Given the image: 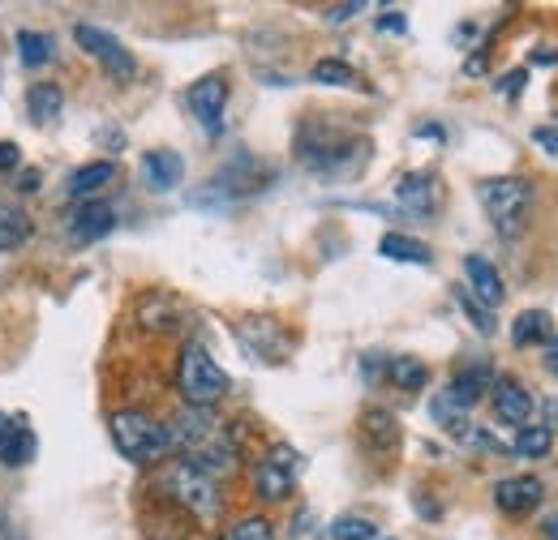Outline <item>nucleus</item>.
<instances>
[{
	"label": "nucleus",
	"instance_id": "obj_4",
	"mask_svg": "<svg viewBox=\"0 0 558 540\" xmlns=\"http://www.w3.org/2000/svg\"><path fill=\"white\" fill-rule=\"evenodd\" d=\"M177 391H181L185 407H215L232 391V382L203 343H185L177 356Z\"/></svg>",
	"mask_w": 558,
	"mask_h": 540
},
{
	"label": "nucleus",
	"instance_id": "obj_26",
	"mask_svg": "<svg viewBox=\"0 0 558 540\" xmlns=\"http://www.w3.org/2000/svg\"><path fill=\"white\" fill-rule=\"evenodd\" d=\"M219 540H276V528H271V519H263V515H250V519H241V524H232L228 532Z\"/></svg>",
	"mask_w": 558,
	"mask_h": 540
},
{
	"label": "nucleus",
	"instance_id": "obj_15",
	"mask_svg": "<svg viewBox=\"0 0 558 540\" xmlns=\"http://www.w3.org/2000/svg\"><path fill=\"white\" fill-rule=\"evenodd\" d=\"M181 176H185V159L177 150H146L142 155V181H146V189L168 194V189L181 185Z\"/></svg>",
	"mask_w": 558,
	"mask_h": 540
},
{
	"label": "nucleus",
	"instance_id": "obj_14",
	"mask_svg": "<svg viewBox=\"0 0 558 540\" xmlns=\"http://www.w3.org/2000/svg\"><path fill=\"white\" fill-rule=\"evenodd\" d=\"M361 438L374 455H396L400 451V420L387 407H365L361 412Z\"/></svg>",
	"mask_w": 558,
	"mask_h": 540
},
{
	"label": "nucleus",
	"instance_id": "obj_17",
	"mask_svg": "<svg viewBox=\"0 0 558 540\" xmlns=\"http://www.w3.org/2000/svg\"><path fill=\"white\" fill-rule=\"evenodd\" d=\"M550 339H555V318L546 309H524L511 322V343L515 347H546Z\"/></svg>",
	"mask_w": 558,
	"mask_h": 540
},
{
	"label": "nucleus",
	"instance_id": "obj_18",
	"mask_svg": "<svg viewBox=\"0 0 558 540\" xmlns=\"http://www.w3.org/2000/svg\"><path fill=\"white\" fill-rule=\"evenodd\" d=\"M61 108H65V90L57 82H35L26 90V112H31L35 125H52L61 116Z\"/></svg>",
	"mask_w": 558,
	"mask_h": 540
},
{
	"label": "nucleus",
	"instance_id": "obj_12",
	"mask_svg": "<svg viewBox=\"0 0 558 540\" xmlns=\"http://www.w3.org/2000/svg\"><path fill=\"white\" fill-rule=\"evenodd\" d=\"M31 459H35V433H31V425L17 420V416H9V412H0V464L4 468H22Z\"/></svg>",
	"mask_w": 558,
	"mask_h": 540
},
{
	"label": "nucleus",
	"instance_id": "obj_8",
	"mask_svg": "<svg viewBox=\"0 0 558 540\" xmlns=\"http://www.w3.org/2000/svg\"><path fill=\"white\" fill-rule=\"evenodd\" d=\"M223 108H228V77L223 73H207L190 86V112L198 116L207 137L223 134Z\"/></svg>",
	"mask_w": 558,
	"mask_h": 540
},
{
	"label": "nucleus",
	"instance_id": "obj_9",
	"mask_svg": "<svg viewBox=\"0 0 558 540\" xmlns=\"http://www.w3.org/2000/svg\"><path fill=\"white\" fill-rule=\"evenodd\" d=\"M489 407H494V420L498 425H511V429H524L537 412V400L529 395V386L520 378H494L489 386Z\"/></svg>",
	"mask_w": 558,
	"mask_h": 540
},
{
	"label": "nucleus",
	"instance_id": "obj_22",
	"mask_svg": "<svg viewBox=\"0 0 558 540\" xmlns=\"http://www.w3.org/2000/svg\"><path fill=\"white\" fill-rule=\"evenodd\" d=\"M17 52H22V65L39 69L57 57V39L52 35H39V30H22L17 35Z\"/></svg>",
	"mask_w": 558,
	"mask_h": 540
},
{
	"label": "nucleus",
	"instance_id": "obj_16",
	"mask_svg": "<svg viewBox=\"0 0 558 540\" xmlns=\"http://www.w3.org/2000/svg\"><path fill=\"white\" fill-rule=\"evenodd\" d=\"M70 228H73L70 232L73 245H95V241H104V236L117 228V210L108 202H86V206H77Z\"/></svg>",
	"mask_w": 558,
	"mask_h": 540
},
{
	"label": "nucleus",
	"instance_id": "obj_21",
	"mask_svg": "<svg viewBox=\"0 0 558 540\" xmlns=\"http://www.w3.org/2000/svg\"><path fill=\"white\" fill-rule=\"evenodd\" d=\"M550 446H555V433H550L546 425H524V429L515 433V442H511V451H515L520 459H546Z\"/></svg>",
	"mask_w": 558,
	"mask_h": 540
},
{
	"label": "nucleus",
	"instance_id": "obj_34",
	"mask_svg": "<svg viewBox=\"0 0 558 540\" xmlns=\"http://www.w3.org/2000/svg\"><path fill=\"white\" fill-rule=\"evenodd\" d=\"M546 369H550V373L558 378V335L546 343Z\"/></svg>",
	"mask_w": 558,
	"mask_h": 540
},
{
	"label": "nucleus",
	"instance_id": "obj_1",
	"mask_svg": "<svg viewBox=\"0 0 558 540\" xmlns=\"http://www.w3.org/2000/svg\"><path fill=\"white\" fill-rule=\"evenodd\" d=\"M296 159H301V168H310L323 181H352L365 168V159H369V137L349 134L340 125L301 121V130H296Z\"/></svg>",
	"mask_w": 558,
	"mask_h": 540
},
{
	"label": "nucleus",
	"instance_id": "obj_33",
	"mask_svg": "<svg viewBox=\"0 0 558 540\" xmlns=\"http://www.w3.org/2000/svg\"><path fill=\"white\" fill-rule=\"evenodd\" d=\"M22 163V150L13 146V142H0V172H9V168H17Z\"/></svg>",
	"mask_w": 558,
	"mask_h": 540
},
{
	"label": "nucleus",
	"instance_id": "obj_27",
	"mask_svg": "<svg viewBox=\"0 0 558 540\" xmlns=\"http://www.w3.org/2000/svg\"><path fill=\"white\" fill-rule=\"evenodd\" d=\"M314 82H318V86H352L356 73H352V65H344V61H318V65H314Z\"/></svg>",
	"mask_w": 558,
	"mask_h": 540
},
{
	"label": "nucleus",
	"instance_id": "obj_11",
	"mask_svg": "<svg viewBox=\"0 0 558 540\" xmlns=\"http://www.w3.org/2000/svg\"><path fill=\"white\" fill-rule=\"evenodd\" d=\"M396 202L404 206L413 219H429L438 210V176L434 172H409V176H400Z\"/></svg>",
	"mask_w": 558,
	"mask_h": 540
},
{
	"label": "nucleus",
	"instance_id": "obj_13",
	"mask_svg": "<svg viewBox=\"0 0 558 540\" xmlns=\"http://www.w3.org/2000/svg\"><path fill=\"white\" fill-rule=\"evenodd\" d=\"M464 274H469V296L477 300V305H486V309H498L502 300H507V287H502V274L494 270V262L489 258H482V254H469L464 258Z\"/></svg>",
	"mask_w": 558,
	"mask_h": 540
},
{
	"label": "nucleus",
	"instance_id": "obj_10",
	"mask_svg": "<svg viewBox=\"0 0 558 540\" xmlns=\"http://www.w3.org/2000/svg\"><path fill=\"white\" fill-rule=\"evenodd\" d=\"M542 502H546V484L537 476H507V480L494 484V506L502 515H511V519L533 515Z\"/></svg>",
	"mask_w": 558,
	"mask_h": 540
},
{
	"label": "nucleus",
	"instance_id": "obj_19",
	"mask_svg": "<svg viewBox=\"0 0 558 540\" xmlns=\"http://www.w3.org/2000/svg\"><path fill=\"white\" fill-rule=\"evenodd\" d=\"M378 254L391 258V262H409V267H429V262H434L429 245L417 241V236H404V232H387V236L378 241Z\"/></svg>",
	"mask_w": 558,
	"mask_h": 540
},
{
	"label": "nucleus",
	"instance_id": "obj_5",
	"mask_svg": "<svg viewBox=\"0 0 558 540\" xmlns=\"http://www.w3.org/2000/svg\"><path fill=\"white\" fill-rule=\"evenodd\" d=\"M477 198L486 206L489 223L502 236H520L524 232L529 210H533V185L524 176H489V181L477 185Z\"/></svg>",
	"mask_w": 558,
	"mask_h": 540
},
{
	"label": "nucleus",
	"instance_id": "obj_23",
	"mask_svg": "<svg viewBox=\"0 0 558 540\" xmlns=\"http://www.w3.org/2000/svg\"><path fill=\"white\" fill-rule=\"evenodd\" d=\"M387 378L400 386V391H421L425 382H429V369L413 360V356H396L391 365H387Z\"/></svg>",
	"mask_w": 558,
	"mask_h": 540
},
{
	"label": "nucleus",
	"instance_id": "obj_30",
	"mask_svg": "<svg viewBox=\"0 0 558 540\" xmlns=\"http://www.w3.org/2000/svg\"><path fill=\"white\" fill-rule=\"evenodd\" d=\"M374 26H378L383 35H409V17H404V13H383Z\"/></svg>",
	"mask_w": 558,
	"mask_h": 540
},
{
	"label": "nucleus",
	"instance_id": "obj_3",
	"mask_svg": "<svg viewBox=\"0 0 558 540\" xmlns=\"http://www.w3.org/2000/svg\"><path fill=\"white\" fill-rule=\"evenodd\" d=\"M112 442L130 464H159L172 455V429L168 420L142 412V407H121L112 412Z\"/></svg>",
	"mask_w": 558,
	"mask_h": 540
},
{
	"label": "nucleus",
	"instance_id": "obj_36",
	"mask_svg": "<svg viewBox=\"0 0 558 540\" xmlns=\"http://www.w3.org/2000/svg\"><path fill=\"white\" fill-rule=\"evenodd\" d=\"M542 537L558 540V515H546V519H542Z\"/></svg>",
	"mask_w": 558,
	"mask_h": 540
},
{
	"label": "nucleus",
	"instance_id": "obj_31",
	"mask_svg": "<svg viewBox=\"0 0 558 540\" xmlns=\"http://www.w3.org/2000/svg\"><path fill=\"white\" fill-rule=\"evenodd\" d=\"M361 9H365V4H336V9H327L323 17H327L331 26H344V22H349V17H356Z\"/></svg>",
	"mask_w": 558,
	"mask_h": 540
},
{
	"label": "nucleus",
	"instance_id": "obj_7",
	"mask_svg": "<svg viewBox=\"0 0 558 540\" xmlns=\"http://www.w3.org/2000/svg\"><path fill=\"white\" fill-rule=\"evenodd\" d=\"M296 480H301V455H296L292 446H283V442H276V446L254 464V489H258L263 502H283V498H292Z\"/></svg>",
	"mask_w": 558,
	"mask_h": 540
},
{
	"label": "nucleus",
	"instance_id": "obj_28",
	"mask_svg": "<svg viewBox=\"0 0 558 540\" xmlns=\"http://www.w3.org/2000/svg\"><path fill=\"white\" fill-rule=\"evenodd\" d=\"M456 296H460V309L469 314V322H473V327H477L482 335H494V314H489L486 305H477V300H473L469 292H456Z\"/></svg>",
	"mask_w": 558,
	"mask_h": 540
},
{
	"label": "nucleus",
	"instance_id": "obj_32",
	"mask_svg": "<svg viewBox=\"0 0 558 540\" xmlns=\"http://www.w3.org/2000/svg\"><path fill=\"white\" fill-rule=\"evenodd\" d=\"M533 142L546 150V155H555L558 159V130H550V125H542V130H533Z\"/></svg>",
	"mask_w": 558,
	"mask_h": 540
},
{
	"label": "nucleus",
	"instance_id": "obj_6",
	"mask_svg": "<svg viewBox=\"0 0 558 540\" xmlns=\"http://www.w3.org/2000/svg\"><path fill=\"white\" fill-rule=\"evenodd\" d=\"M73 39H77V48L86 52V57H95L99 69L108 73V77H117V82H130L134 73H138V61H134V52L117 39V35H108L104 26H90V22H77L73 26Z\"/></svg>",
	"mask_w": 558,
	"mask_h": 540
},
{
	"label": "nucleus",
	"instance_id": "obj_29",
	"mask_svg": "<svg viewBox=\"0 0 558 540\" xmlns=\"http://www.w3.org/2000/svg\"><path fill=\"white\" fill-rule=\"evenodd\" d=\"M524 82H529V69H515V73H502V77H498V95H507V99H515Z\"/></svg>",
	"mask_w": 558,
	"mask_h": 540
},
{
	"label": "nucleus",
	"instance_id": "obj_25",
	"mask_svg": "<svg viewBox=\"0 0 558 540\" xmlns=\"http://www.w3.org/2000/svg\"><path fill=\"white\" fill-rule=\"evenodd\" d=\"M327 537L331 540H374L378 537V528H374L369 519H361V515H340V519L327 528Z\"/></svg>",
	"mask_w": 558,
	"mask_h": 540
},
{
	"label": "nucleus",
	"instance_id": "obj_20",
	"mask_svg": "<svg viewBox=\"0 0 558 540\" xmlns=\"http://www.w3.org/2000/svg\"><path fill=\"white\" fill-rule=\"evenodd\" d=\"M117 176V163L112 159H99V163H86V168H77L70 181H65V198L73 202H82L86 194H95V189H104L108 181Z\"/></svg>",
	"mask_w": 558,
	"mask_h": 540
},
{
	"label": "nucleus",
	"instance_id": "obj_35",
	"mask_svg": "<svg viewBox=\"0 0 558 540\" xmlns=\"http://www.w3.org/2000/svg\"><path fill=\"white\" fill-rule=\"evenodd\" d=\"M546 429L558 433V400H546Z\"/></svg>",
	"mask_w": 558,
	"mask_h": 540
},
{
	"label": "nucleus",
	"instance_id": "obj_24",
	"mask_svg": "<svg viewBox=\"0 0 558 540\" xmlns=\"http://www.w3.org/2000/svg\"><path fill=\"white\" fill-rule=\"evenodd\" d=\"M31 236V219L13 206H0V249H17Z\"/></svg>",
	"mask_w": 558,
	"mask_h": 540
},
{
	"label": "nucleus",
	"instance_id": "obj_2",
	"mask_svg": "<svg viewBox=\"0 0 558 540\" xmlns=\"http://www.w3.org/2000/svg\"><path fill=\"white\" fill-rule=\"evenodd\" d=\"M155 493H163L177 511H185L194 524H203V528H215L219 524V515H223V484H219V476L207 472L203 464H194V459H172V464H163L159 476H155Z\"/></svg>",
	"mask_w": 558,
	"mask_h": 540
}]
</instances>
